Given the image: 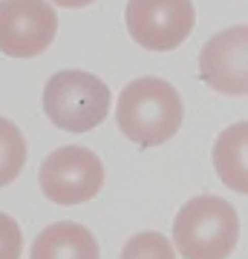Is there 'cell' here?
I'll list each match as a JSON object with an SVG mask.
<instances>
[{
  "mask_svg": "<svg viewBox=\"0 0 248 259\" xmlns=\"http://www.w3.org/2000/svg\"><path fill=\"white\" fill-rule=\"evenodd\" d=\"M52 3L66 6V9H81V6H90V3H95V0H52Z\"/></svg>",
  "mask_w": 248,
  "mask_h": 259,
  "instance_id": "cell-13",
  "label": "cell"
},
{
  "mask_svg": "<svg viewBox=\"0 0 248 259\" xmlns=\"http://www.w3.org/2000/svg\"><path fill=\"white\" fill-rule=\"evenodd\" d=\"M20 250H23V233L18 222L0 213V259H20Z\"/></svg>",
  "mask_w": 248,
  "mask_h": 259,
  "instance_id": "cell-12",
  "label": "cell"
},
{
  "mask_svg": "<svg viewBox=\"0 0 248 259\" xmlns=\"http://www.w3.org/2000/svg\"><path fill=\"white\" fill-rule=\"evenodd\" d=\"M239 239V216L220 196H196L173 219V245L185 259H228Z\"/></svg>",
  "mask_w": 248,
  "mask_h": 259,
  "instance_id": "cell-2",
  "label": "cell"
},
{
  "mask_svg": "<svg viewBox=\"0 0 248 259\" xmlns=\"http://www.w3.org/2000/svg\"><path fill=\"white\" fill-rule=\"evenodd\" d=\"M119 259H176V250L165 233L141 231L124 242Z\"/></svg>",
  "mask_w": 248,
  "mask_h": 259,
  "instance_id": "cell-11",
  "label": "cell"
},
{
  "mask_svg": "<svg viewBox=\"0 0 248 259\" xmlns=\"http://www.w3.org/2000/svg\"><path fill=\"white\" fill-rule=\"evenodd\" d=\"M185 118V104L173 87L162 78L145 75L130 81L119 95L116 121L124 139L138 147H159L173 139Z\"/></svg>",
  "mask_w": 248,
  "mask_h": 259,
  "instance_id": "cell-1",
  "label": "cell"
},
{
  "mask_svg": "<svg viewBox=\"0 0 248 259\" xmlns=\"http://www.w3.org/2000/svg\"><path fill=\"white\" fill-rule=\"evenodd\" d=\"M199 75L214 93L248 95V26L217 32L199 52Z\"/></svg>",
  "mask_w": 248,
  "mask_h": 259,
  "instance_id": "cell-7",
  "label": "cell"
},
{
  "mask_svg": "<svg viewBox=\"0 0 248 259\" xmlns=\"http://www.w3.org/2000/svg\"><path fill=\"white\" fill-rule=\"evenodd\" d=\"M113 95L101 78L81 69L55 72L44 87V112L58 130L90 133L107 118Z\"/></svg>",
  "mask_w": 248,
  "mask_h": 259,
  "instance_id": "cell-3",
  "label": "cell"
},
{
  "mask_svg": "<svg viewBox=\"0 0 248 259\" xmlns=\"http://www.w3.org/2000/svg\"><path fill=\"white\" fill-rule=\"evenodd\" d=\"M124 20L136 44L150 52H170L193 32L196 12L191 0H127Z\"/></svg>",
  "mask_w": 248,
  "mask_h": 259,
  "instance_id": "cell-5",
  "label": "cell"
},
{
  "mask_svg": "<svg viewBox=\"0 0 248 259\" xmlns=\"http://www.w3.org/2000/svg\"><path fill=\"white\" fill-rule=\"evenodd\" d=\"M38 182L52 204L73 207L95 199V193L104 185V164L92 150L66 144L44 158Z\"/></svg>",
  "mask_w": 248,
  "mask_h": 259,
  "instance_id": "cell-4",
  "label": "cell"
},
{
  "mask_svg": "<svg viewBox=\"0 0 248 259\" xmlns=\"http://www.w3.org/2000/svg\"><path fill=\"white\" fill-rule=\"evenodd\" d=\"M58 32V15L49 0H0V52L35 58L49 49Z\"/></svg>",
  "mask_w": 248,
  "mask_h": 259,
  "instance_id": "cell-6",
  "label": "cell"
},
{
  "mask_svg": "<svg viewBox=\"0 0 248 259\" xmlns=\"http://www.w3.org/2000/svg\"><path fill=\"white\" fill-rule=\"evenodd\" d=\"M26 164V139L9 118H0V187L12 185Z\"/></svg>",
  "mask_w": 248,
  "mask_h": 259,
  "instance_id": "cell-10",
  "label": "cell"
},
{
  "mask_svg": "<svg viewBox=\"0 0 248 259\" xmlns=\"http://www.w3.org/2000/svg\"><path fill=\"white\" fill-rule=\"evenodd\" d=\"M214 170L225 187L248 196V121L222 130L214 144Z\"/></svg>",
  "mask_w": 248,
  "mask_h": 259,
  "instance_id": "cell-9",
  "label": "cell"
},
{
  "mask_svg": "<svg viewBox=\"0 0 248 259\" xmlns=\"http://www.w3.org/2000/svg\"><path fill=\"white\" fill-rule=\"evenodd\" d=\"M29 259H98V242L78 222H55L32 242Z\"/></svg>",
  "mask_w": 248,
  "mask_h": 259,
  "instance_id": "cell-8",
  "label": "cell"
}]
</instances>
